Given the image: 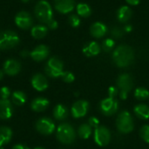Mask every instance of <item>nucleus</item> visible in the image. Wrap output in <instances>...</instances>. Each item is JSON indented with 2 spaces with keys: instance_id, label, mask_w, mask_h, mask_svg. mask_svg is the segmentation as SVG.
Instances as JSON below:
<instances>
[{
  "instance_id": "f257e3e1",
  "label": "nucleus",
  "mask_w": 149,
  "mask_h": 149,
  "mask_svg": "<svg viewBox=\"0 0 149 149\" xmlns=\"http://www.w3.org/2000/svg\"><path fill=\"white\" fill-rule=\"evenodd\" d=\"M113 58L114 63L121 68L129 66L134 58V54L133 49L126 45H122L118 46L113 53Z\"/></svg>"
},
{
  "instance_id": "f03ea898",
  "label": "nucleus",
  "mask_w": 149,
  "mask_h": 149,
  "mask_svg": "<svg viewBox=\"0 0 149 149\" xmlns=\"http://www.w3.org/2000/svg\"><path fill=\"white\" fill-rule=\"evenodd\" d=\"M34 13L38 20L44 24H47L52 19H53V12L52 6L47 1L45 0L38 2L34 9Z\"/></svg>"
},
{
  "instance_id": "7ed1b4c3",
  "label": "nucleus",
  "mask_w": 149,
  "mask_h": 149,
  "mask_svg": "<svg viewBox=\"0 0 149 149\" xmlns=\"http://www.w3.org/2000/svg\"><path fill=\"white\" fill-rule=\"evenodd\" d=\"M19 37L13 31H3L0 32V49L10 50L19 44Z\"/></svg>"
},
{
  "instance_id": "20e7f679",
  "label": "nucleus",
  "mask_w": 149,
  "mask_h": 149,
  "mask_svg": "<svg viewBox=\"0 0 149 149\" xmlns=\"http://www.w3.org/2000/svg\"><path fill=\"white\" fill-rule=\"evenodd\" d=\"M75 137L76 134L73 127L67 123L61 124L57 128V138L63 144L72 143L75 140Z\"/></svg>"
},
{
  "instance_id": "39448f33",
  "label": "nucleus",
  "mask_w": 149,
  "mask_h": 149,
  "mask_svg": "<svg viewBox=\"0 0 149 149\" xmlns=\"http://www.w3.org/2000/svg\"><path fill=\"white\" fill-rule=\"evenodd\" d=\"M116 125L118 130L122 134H128L134 129V120L127 111H122L117 117Z\"/></svg>"
},
{
  "instance_id": "423d86ee",
  "label": "nucleus",
  "mask_w": 149,
  "mask_h": 149,
  "mask_svg": "<svg viewBox=\"0 0 149 149\" xmlns=\"http://www.w3.org/2000/svg\"><path fill=\"white\" fill-rule=\"evenodd\" d=\"M117 86L120 91L119 93H120V99L126 100L127 98L128 93L132 90L133 86H134L133 78L128 73L120 74L117 79Z\"/></svg>"
},
{
  "instance_id": "0eeeda50",
  "label": "nucleus",
  "mask_w": 149,
  "mask_h": 149,
  "mask_svg": "<svg viewBox=\"0 0 149 149\" xmlns=\"http://www.w3.org/2000/svg\"><path fill=\"white\" fill-rule=\"evenodd\" d=\"M63 63L62 61L58 58H51L46 65H45V72L46 74L51 77V78H58L61 77V75L63 74L64 71H63Z\"/></svg>"
},
{
  "instance_id": "6e6552de",
  "label": "nucleus",
  "mask_w": 149,
  "mask_h": 149,
  "mask_svg": "<svg viewBox=\"0 0 149 149\" xmlns=\"http://www.w3.org/2000/svg\"><path fill=\"white\" fill-rule=\"evenodd\" d=\"M111 140V133L110 131L103 126H99L95 128L94 131V141L95 142L100 146L105 147L107 146Z\"/></svg>"
},
{
  "instance_id": "1a4fd4ad",
  "label": "nucleus",
  "mask_w": 149,
  "mask_h": 149,
  "mask_svg": "<svg viewBox=\"0 0 149 149\" xmlns=\"http://www.w3.org/2000/svg\"><path fill=\"white\" fill-rule=\"evenodd\" d=\"M119 108V103L115 99L107 98L104 99L100 103V111L104 115L111 116L114 114Z\"/></svg>"
},
{
  "instance_id": "9d476101",
  "label": "nucleus",
  "mask_w": 149,
  "mask_h": 149,
  "mask_svg": "<svg viewBox=\"0 0 149 149\" xmlns=\"http://www.w3.org/2000/svg\"><path fill=\"white\" fill-rule=\"evenodd\" d=\"M36 128L40 134H42L44 135H50L54 132L55 125L51 119L42 118L37 121Z\"/></svg>"
},
{
  "instance_id": "9b49d317",
  "label": "nucleus",
  "mask_w": 149,
  "mask_h": 149,
  "mask_svg": "<svg viewBox=\"0 0 149 149\" xmlns=\"http://www.w3.org/2000/svg\"><path fill=\"white\" fill-rule=\"evenodd\" d=\"M15 23L19 28L25 30L31 27L33 20L27 11H20L15 17Z\"/></svg>"
},
{
  "instance_id": "f8f14e48",
  "label": "nucleus",
  "mask_w": 149,
  "mask_h": 149,
  "mask_svg": "<svg viewBox=\"0 0 149 149\" xmlns=\"http://www.w3.org/2000/svg\"><path fill=\"white\" fill-rule=\"evenodd\" d=\"M89 109V103L86 100H78L72 107V114L74 118L84 117Z\"/></svg>"
},
{
  "instance_id": "ddd939ff",
  "label": "nucleus",
  "mask_w": 149,
  "mask_h": 149,
  "mask_svg": "<svg viewBox=\"0 0 149 149\" xmlns=\"http://www.w3.org/2000/svg\"><path fill=\"white\" fill-rule=\"evenodd\" d=\"M74 0H54L55 9L62 14L72 12L74 9Z\"/></svg>"
},
{
  "instance_id": "4468645a",
  "label": "nucleus",
  "mask_w": 149,
  "mask_h": 149,
  "mask_svg": "<svg viewBox=\"0 0 149 149\" xmlns=\"http://www.w3.org/2000/svg\"><path fill=\"white\" fill-rule=\"evenodd\" d=\"M20 70H21V65L16 59L13 58L8 59L3 64V72L10 76L17 75L20 72Z\"/></svg>"
},
{
  "instance_id": "2eb2a0df",
  "label": "nucleus",
  "mask_w": 149,
  "mask_h": 149,
  "mask_svg": "<svg viewBox=\"0 0 149 149\" xmlns=\"http://www.w3.org/2000/svg\"><path fill=\"white\" fill-rule=\"evenodd\" d=\"M49 55V48L45 45H38L32 52H30V56L35 61H42L45 59Z\"/></svg>"
},
{
  "instance_id": "dca6fc26",
  "label": "nucleus",
  "mask_w": 149,
  "mask_h": 149,
  "mask_svg": "<svg viewBox=\"0 0 149 149\" xmlns=\"http://www.w3.org/2000/svg\"><path fill=\"white\" fill-rule=\"evenodd\" d=\"M31 85L34 89H36L37 91L42 92V91H45L48 87V81L43 74L38 73L32 77Z\"/></svg>"
},
{
  "instance_id": "f3484780",
  "label": "nucleus",
  "mask_w": 149,
  "mask_h": 149,
  "mask_svg": "<svg viewBox=\"0 0 149 149\" xmlns=\"http://www.w3.org/2000/svg\"><path fill=\"white\" fill-rule=\"evenodd\" d=\"M12 107L11 103L8 100H0V119L8 120L12 115Z\"/></svg>"
},
{
  "instance_id": "a211bd4d",
  "label": "nucleus",
  "mask_w": 149,
  "mask_h": 149,
  "mask_svg": "<svg viewBox=\"0 0 149 149\" xmlns=\"http://www.w3.org/2000/svg\"><path fill=\"white\" fill-rule=\"evenodd\" d=\"M90 31H91V34L93 37H94L96 38H100L107 34V27L103 23L96 22L93 24H92V26L90 28Z\"/></svg>"
},
{
  "instance_id": "6ab92c4d",
  "label": "nucleus",
  "mask_w": 149,
  "mask_h": 149,
  "mask_svg": "<svg viewBox=\"0 0 149 149\" xmlns=\"http://www.w3.org/2000/svg\"><path fill=\"white\" fill-rule=\"evenodd\" d=\"M100 52V45L95 41H92L88 43L83 48V53L86 57L97 56Z\"/></svg>"
},
{
  "instance_id": "aec40b11",
  "label": "nucleus",
  "mask_w": 149,
  "mask_h": 149,
  "mask_svg": "<svg viewBox=\"0 0 149 149\" xmlns=\"http://www.w3.org/2000/svg\"><path fill=\"white\" fill-rule=\"evenodd\" d=\"M132 17V10L128 6H121L117 11V18L121 23H126L130 20Z\"/></svg>"
},
{
  "instance_id": "412c9836",
  "label": "nucleus",
  "mask_w": 149,
  "mask_h": 149,
  "mask_svg": "<svg viewBox=\"0 0 149 149\" xmlns=\"http://www.w3.org/2000/svg\"><path fill=\"white\" fill-rule=\"evenodd\" d=\"M48 106L49 101L45 98H37L31 102V109L35 112H43Z\"/></svg>"
},
{
  "instance_id": "4be33fe9",
  "label": "nucleus",
  "mask_w": 149,
  "mask_h": 149,
  "mask_svg": "<svg viewBox=\"0 0 149 149\" xmlns=\"http://www.w3.org/2000/svg\"><path fill=\"white\" fill-rule=\"evenodd\" d=\"M31 36L34 38L37 39H40L43 38L46 36L47 32H48V27L43 24H38L36 26H33L31 28Z\"/></svg>"
},
{
  "instance_id": "5701e85b",
  "label": "nucleus",
  "mask_w": 149,
  "mask_h": 149,
  "mask_svg": "<svg viewBox=\"0 0 149 149\" xmlns=\"http://www.w3.org/2000/svg\"><path fill=\"white\" fill-rule=\"evenodd\" d=\"M12 137V131L6 127H0V147L10 142Z\"/></svg>"
},
{
  "instance_id": "b1692460",
  "label": "nucleus",
  "mask_w": 149,
  "mask_h": 149,
  "mask_svg": "<svg viewBox=\"0 0 149 149\" xmlns=\"http://www.w3.org/2000/svg\"><path fill=\"white\" fill-rule=\"evenodd\" d=\"M134 113L137 117L141 120H148L149 119V107L147 105L140 104L134 107Z\"/></svg>"
},
{
  "instance_id": "393cba45",
  "label": "nucleus",
  "mask_w": 149,
  "mask_h": 149,
  "mask_svg": "<svg viewBox=\"0 0 149 149\" xmlns=\"http://www.w3.org/2000/svg\"><path fill=\"white\" fill-rule=\"evenodd\" d=\"M53 115L56 120H64L67 115H68V111L67 108L64 105H58L53 110Z\"/></svg>"
},
{
  "instance_id": "a878e982",
  "label": "nucleus",
  "mask_w": 149,
  "mask_h": 149,
  "mask_svg": "<svg viewBox=\"0 0 149 149\" xmlns=\"http://www.w3.org/2000/svg\"><path fill=\"white\" fill-rule=\"evenodd\" d=\"M12 102L17 105V106H22L25 103L26 101V95L24 93L20 92V91H17L14 92L11 97Z\"/></svg>"
},
{
  "instance_id": "bb28decb",
  "label": "nucleus",
  "mask_w": 149,
  "mask_h": 149,
  "mask_svg": "<svg viewBox=\"0 0 149 149\" xmlns=\"http://www.w3.org/2000/svg\"><path fill=\"white\" fill-rule=\"evenodd\" d=\"M92 10L87 3H80L77 5V13L83 17H87L91 15Z\"/></svg>"
},
{
  "instance_id": "cd10ccee",
  "label": "nucleus",
  "mask_w": 149,
  "mask_h": 149,
  "mask_svg": "<svg viewBox=\"0 0 149 149\" xmlns=\"http://www.w3.org/2000/svg\"><path fill=\"white\" fill-rule=\"evenodd\" d=\"M78 134L82 139H88L92 134V127L89 124H82L78 130Z\"/></svg>"
},
{
  "instance_id": "c85d7f7f",
  "label": "nucleus",
  "mask_w": 149,
  "mask_h": 149,
  "mask_svg": "<svg viewBox=\"0 0 149 149\" xmlns=\"http://www.w3.org/2000/svg\"><path fill=\"white\" fill-rule=\"evenodd\" d=\"M134 96L139 100H147L149 97V92L144 87H138L134 92Z\"/></svg>"
},
{
  "instance_id": "c756f323",
  "label": "nucleus",
  "mask_w": 149,
  "mask_h": 149,
  "mask_svg": "<svg viewBox=\"0 0 149 149\" xmlns=\"http://www.w3.org/2000/svg\"><path fill=\"white\" fill-rule=\"evenodd\" d=\"M115 42L112 38H107L102 43V48L105 52H110L114 48Z\"/></svg>"
},
{
  "instance_id": "7c9ffc66",
  "label": "nucleus",
  "mask_w": 149,
  "mask_h": 149,
  "mask_svg": "<svg viewBox=\"0 0 149 149\" xmlns=\"http://www.w3.org/2000/svg\"><path fill=\"white\" fill-rule=\"evenodd\" d=\"M68 20H69V24H70V25H71L72 27L77 28V27H79V26L80 25V19H79V17L77 15H75V14L70 15Z\"/></svg>"
},
{
  "instance_id": "2f4dec72",
  "label": "nucleus",
  "mask_w": 149,
  "mask_h": 149,
  "mask_svg": "<svg viewBox=\"0 0 149 149\" xmlns=\"http://www.w3.org/2000/svg\"><path fill=\"white\" fill-rule=\"evenodd\" d=\"M141 136L144 141L149 143V125H145L141 129Z\"/></svg>"
},
{
  "instance_id": "473e14b6",
  "label": "nucleus",
  "mask_w": 149,
  "mask_h": 149,
  "mask_svg": "<svg viewBox=\"0 0 149 149\" xmlns=\"http://www.w3.org/2000/svg\"><path fill=\"white\" fill-rule=\"evenodd\" d=\"M61 78L66 83H72L74 81V75L71 72H64L63 74L61 75Z\"/></svg>"
},
{
  "instance_id": "72a5a7b5",
  "label": "nucleus",
  "mask_w": 149,
  "mask_h": 149,
  "mask_svg": "<svg viewBox=\"0 0 149 149\" xmlns=\"http://www.w3.org/2000/svg\"><path fill=\"white\" fill-rule=\"evenodd\" d=\"M10 95V91L8 87L3 86L0 89V96L2 100H8Z\"/></svg>"
},
{
  "instance_id": "f704fd0d",
  "label": "nucleus",
  "mask_w": 149,
  "mask_h": 149,
  "mask_svg": "<svg viewBox=\"0 0 149 149\" xmlns=\"http://www.w3.org/2000/svg\"><path fill=\"white\" fill-rule=\"evenodd\" d=\"M112 36L115 38H120L123 36V32L122 31L118 28V27H113L112 29Z\"/></svg>"
},
{
  "instance_id": "c9c22d12",
  "label": "nucleus",
  "mask_w": 149,
  "mask_h": 149,
  "mask_svg": "<svg viewBox=\"0 0 149 149\" xmlns=\"http://www.w3.org/2000/svg\"><path fill=\"white\" fill-rule=\"evenodd\" d=\"M89 125H90L92 127L96 128V127H99L100 121H99V120H98L97 118H95V117H91V118L89 119Z\"/></svg>"
},
{
  "instance_id": "e433bc0d",
  "label": "nucleus",
  "mask_w": 149,
  "mask_h": 149,
  "mask_svg": "<svg viewBox=\"0 0 149 149\" xmlns=\"http://www.w3.org/2000/svg\"><path fill=\"white\" fill-rule=\"evenodd\" d=\"M118 93V89L115 88L114 86H110L109 89H108V95H109V98H113L114 99L115 96L117 95Z\"/></svg>"
},
{
  "instance_id": "4c0bfd02",
  "label": "nucleus",
  "mask_w": 149,
  "mask_h": 149,
  "mask_svg": "<svg viewBox=\"0 0 149 149\" xmlns=\"http://www.w3.org/2000/svg\"><path fill=\"white\" fill-rule=\"evenodd\" d=\"M46 24H47V27H48L49 29H52V30H55V29H57L58 26V22H57L56 20H54V19H52V20H51L50 22H48Z\"/></svg>"
},
{
  "instance_id": "58836bf2",
  "label": "nucleus",
  "mask_w": 149,
  "mask_h": 149,
  "mask_svg": "<svg viewBox=\"0 0 149 149\" xmlns=\"http://www.w3.org/2000/svg\"><path fill=\"white\" fill-rule=\"evenodd\" d=\"M127 3H128L130 5H138L140 3L141 0H126Z\"/></svg>"
},
{
  "instance_id": "ea45409f",
  "label": "nucleus",
  "mask_w": 149,
  "mask_h": 149,
  "mask_svg": "<svg viewBox=\"0 0 149 149\" xmlns=\"http://www.w3.org/2000/svg\"><path fill=\"white\" fill-rule=\"evenodd\" d=\"M12 149H30L28 147L26 146H24V145H20V144H17V145H15Z\"/></svg>"
},
{
  "instance_id": "a19ab883",
  "label": "nucleus",
  "mask_w": 149,
  "mask_h": 149,
  "mask_svg": "<svg viewBox=\"0 0 149 149\" xmlns=\"http://www.w3.org/2000/svg\"><path fill=\"white\" fill-rule=\"evenodd\" d=\"M132 25H130V24H128V25H126L125 26V28H124V30H125V31H127V32H130L131 31H132Z\"/></svg>"
},
{
  "instance_id": "79ce46f5",
  "label": "nucleus",
  "mask_w": 149,
  "mask_h": 149,
  "mask_svg": "<svg viewBox=\"0 0 149 149\" xmlns=\"http://www.w3.org/2000/svg\"><path fill=\"white\" fill-rule=\"evenodd\" d=\"M21 55H22L23 57H27L28 55H30V53H29L27 51H23V52H21Z\"/></svg>"
},
{
  "instance_id": "37998d69",
  "label": "nucleus",
  "mask_w": 149,
  "mask_h": 149,
  "mask_svg": "<svg viewBox=\"0 0 149 149\" xmlns=\"http://www.w3.org/2000/svg\"><path fill=\"white\" fill-rule=\"evenodd\" d=\"M3 72L0 70V80L3 79Z\"/></svg>"
},
{
  "instance_id": "c03bdc74",
  "label": "nucleus",
  "mask_w": 149,
  "mask_h": 149,
  "mask_svg": "<svg viewBox=\"0 0 149 149\" xmlns=\"http://www.w3.org/2000/svg\"><path fill=\"white\" fill-rule=\"evenodd\" d=\"M22 1H23L24 3H27V2H29L30 0H22Z\"/></svg>"
},
{
  "instance_id": "a18cd8bd",
  "label": "nucleus",
  "mask_w": 149,
  "mask_h": 149,
  "mask_svg": "<svg viewBox=\"0 0 149 149\" xmlns=\"http://www.w3.org/2000/svg\"><path fill=\"white\" fill-rule=\"evenodd\" d=\"M34 149H45V148H34Z\"/></svg>"
},
{
  "instance_id": "49530a36",
  "label": "nucleus",
  "mask_w": 149,
  "mask_h": 149,
  "mask_svg": "<svg viewBox=\"0 0 149 149\" xmlns=\"http://www.w3.org/2000/svg\"><path fill=\"white\" fill-rule=\"evenodd\" d=\"M0 149H3V148H2V147H0Z\"/></svg>"
}]
</instances>
